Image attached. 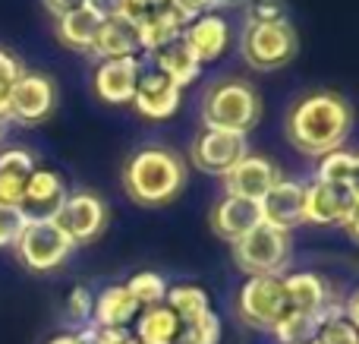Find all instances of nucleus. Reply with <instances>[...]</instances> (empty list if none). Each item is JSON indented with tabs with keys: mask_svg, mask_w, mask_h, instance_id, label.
<instances>
[{
	"mask_svg": "<svg viewBox=\"0 0 359 344\" xmlns=\"http://www.w3.org/2000/svg\"><path fill=\"white\" fill-rule=\"evenodd\" d=\"M353 130V107L337 92H309L287 114V136L293 149L309 158H325L344 149Z\"/></svg>",
	"mask_w": 359,
	"mask_h": 344,
	"instance_id": "f257e3e1",
	"label": "nucleus"
},
{
	"mask_svg": "<svg viewBox=\"0 0 359 344\" xmlns=\"http://www.w3.org/2000/svg\"><path fill=\"white\" fill-rule=\"evenodd\" d=\"M186 183V164L177 152L149 145L130 155L123 164V190L136 206L158 209L174 202L183 193Z\"/></svg>",
	"mask_w": 359,
	"mask_h": 344,
	"instance_id": "f03ea898",
	"label": "nucleus"
},
{
	"mask_svg": "<svg viewBox=\"0 0 359 344\" xmlns=\"http://www.w3.org/2000/svg\"><path fill=\"white\" fill-rule=\"evenodd\" d=\"M262 120V98L246 79H221L202 98L205 130H227L246 136Z\"/></svg>",
	"mask_w": 359,
	"mask_h": 344,
	"instance_id": "7ed1b4c3",
	"label": "nucleus"
},
{
	"mask_svg": "<svg viewBox=\"0 0 359 344\" xmlns=\"http://www.w3.org/2000/svg\"><path fill=\"white\" fill-rule=\"evenodd\" d=\"M297 29L290 19L280 22H246L240 35V54L252 70L271 73L297 57Z\"/></svg>",
	"mask_w": 359,
	"mask_h": 344,
	"instance_id": "20e7f679",
	"label": "nucleus"
},
{
	"mask_svg": "<svg viewBox=\"0 0 359 344\" xmlns=\"http://www.w3.org/2000/svg\"><path fill=\"white\" fill-rule=\"evenodd\" d=\"M236 313L255 332H274L280 319L290 313L284 291V278L280 275H252L240 288L236 297Z\"/></svg>",
	"mask_w": 359,
	"mask_h": 344,
	"instance_id": "39448f33",
	"label": "nucleus"
},
{
	"mask_svg": "<svg viewBox=\"0 0 359 344\" xmlns=\"http://www.w3.org/2000/svg\"><path fill=\"white\" fill-rule=\"evenodd\" d=\"M290 259V234L278 227L259 225L233 244V263L249 278L252 275H280Z\"/></svg>",
	"mask_w": 359,
	"mask_h": 344,
	"instance_id": "423d86ee",
	"label": "nucleus"
},
{
	"mask_svg": "<svg viewBox=\"0 0 359 344\" xmlns=\"http://www.w3.org/2000/svg\"><path fill=\"white\" fill-rule=\"evenodd\" d=\"M13 250L29 272H54L69 259L73 240L54 225V218H29Z\"/></svg>",
	"mask_w": 359,
	"mask_h": 344,
	"instance_id": "0eeeda50",
	"label": "nucleus"
},
{
	"mask_svg": "<svg viewBox=\"0 0 359 344\" xmlns=\"http://www.w3.org/2000/svg\"><path fill=\"white\" fill-rule=\"evenodd\" d=\"M50 218L73 240V246H79V244H92V240H98L104 234L111 212H107V202L98 193L82 190V193H67V199L60 202V209Z\"/></svg>",
	"mask_w": 359,
	"mask_h": 344,
	"instance_id": "6e6552de",
	"label": "nucleus"
},
{
	"mask_svg": "<svg viewBox=\"0 0 359 344\" xmlns=\"http://www.w3.org/2000/svg\"><path fill=\"white\" fill-rule=\"evenodd\" d=\"M57 105V88L54 82L48 79L44 73H25L16 79V86L10 88L4 101V111H6V120L13 124H22V126H35L41 120L50 117Z\"/></svg>",
	"mask_w": 359,
	"mask_h": 344,
	"instance_id": "1a4fd4ad",
	"label": "nucleus"
},
{
	"mask_svg": "<svg viewBox=\"0 0 359 344\" xmlns=\"http://www.w3.org/2000/svg\"><path fill=\"white\" fill-rule=\"evenodd\" d=\"M246 155H249L246 136L227 133V130H202L192 139V149H189V161L202 174H211V177H224Z\"/></svg>",
	"mask_w": 359,
	"mask_h": 344,
	"instance_id": "9d476101",
	"label": "nucleus"
},
{
	"mask_svg": "<svg viewBox=\"0 0 359 344\" xmlns=\"http://www.w3.org/2000/svg\"><path fill=\"white\" fill-rule=\"evenodd\" d=\"M356 196L350 193V187H337V183H325V180H312L306 183V202H303V218L306 225H318V227H331L347 221L350 209H353Z\"/></svg>",
	"mask_w": 359,
	"mask_h": 344,
	"instance_id": "9b49d317",
	"label": "nucleus"
},
{
	"mask_svg": "<svg viewBox=\"0 0 359 344\" xmlns=\"http://www.w3.org/2000/svg\"><path fill=\"white\" fill-rule=\"evenodd\" d=\"M278 180H280L278 164L249 152L233 171L224 174V190H227V196H240V199H249V202H262L268 193H271V187Z\"/></svg>",
	"mask_w": 359,
	"mask_h": 344,
	"instance_id": "f8f14e48",
	"label": "nucleus"
},
{
	"mask_svg": "<svg viewBox=\"0 0 359 344\" xmlns=\"http://www.w3.org/2000/svg\"><path fill=\"white\" fill-rule=\"evenodd\" d=\"M145 63L142 57H117V60H101L95 70V92L107 105H133L139 76Z\"/></svg>",
	"mask_w": 359,
	"mask_h": 344,
	"instance_id": "ddd939ff",
	"label": "nucleus"
},
{
	"mask_svg": "<svg viewBox=\"0 0 359 344\" xmlns=\"http://www.w3.org/2000/svg\"><path fill=\"white\" fill-rule=\"evenodd\" d=\"M180 98H183V88L151 67V70H142V76H139L136 95H133V107L149 120H168L177 114Z\"/></svg>",
	"mask_w": 359,
	"mask_h": 344,
	"instance_id": "4468645a",
	"label": "nucleus"
},
{
	"mask_svg": "<svg viewBox=\"0 0 359 344\" xmlns=\"http://www.w3.org/2000/svg\"><path fill=\"white\" fill-rule=\"evenodd\" d=\"M303 202H306V187L297 180H284L280 177L271 187V193L259 202L262 206V225L278 227V231L290 234L299 225H306L303 218Z\"/></svg>",
	"mask_w": 359,
	"mask_h": 344,
	"instance_id": "2eb2a0df",
	"label": "nucleus"
},
{
	"mask_svg": "<svg viewBox=\"0 0 359 344\" xmlns=\"http://www.w3.org/2000/svg\"><path fill=\"white\" fill-rule=\"evenodd\" d=\"M183 41L202 67L211 60H221L230 48V22L221 13H202L183 29Z\"/></svg>",
	"mask_w": 359,
	"mask_h": 344,
	"instance_id": "dca6fc26",
	"label": "nucleus"
},
{
	"mask_svg": "<svg viewBox=\"0 0 359 344\" xmlns=\"http://www.w3.org/2000/svg\"><path fill=\"white\" fill-rule=\"evenodd\" d=\"M67 199V183L57 171L50 168H35L32 177L25 180V196H22V212L29 218H50Z\"/></svg>",
	"mask_w": 359,
	"mask_h": 344,
	"instance_id": "f3484780",
	"label": "nucleus"
},
{
	"mask_svg": "<svg viewBox=\"0 0 359 344\" xmlns=\"http://www.w3.org/2000/svg\"><path fill=\"white\" fill-rule=\"evenodd\" d=\"M262 225V206L259 202L240 199V196H224L211 212V227L217 237L236 244L240 237H246L252 227Z\"/></svg>",
	"mask_w": 359,
	"mask_h": 344,
	"instance_id": "a211bd4d",
	"label": "nucleus"
},
{
	"mask_svg": "<svg viewBox=\"0 0 359 344\" xmlns=\"http://www.w3.org/2000/svg\"><path fill=\"white\" fill-rule=\"evenodd\" d=\"M139 22L126 13L114 19H101V29L95 35L92 54L101 60H117V57H139Z\"/></svg>",
	"mask_w": 359,
	"mask_h": 344,
	"instance_id": "6ab92c4d",
	"label": "nucleus"
},
{
	"mask_svg": "<svg viewBox=\"0 0 359 344\" xmlns=\"http://www.w3.org/2000/svg\"><path fill=\"white\" fill-rule=\"evenodd\" d=\"M183 29H186V19L180 16L174 6L170 4L155 6V10H149L142 16V22H139V48L151 57L155 51L180 41V38H183Z\"/></svg>",
	"mask_w": 359,
	"mask_h": 344,
	"instance_id": "aec40b11",
	"label": "nucleus"
},
{
	"mask_svg": "<svg viewBox=\"0 0 359 344\" xmlns=\"http://www.w3.org/2000/svg\"><path fill=\"white\" fill-rule=\"evenodd\" d=\"M284 278V291H287V303L297 313H312L322 316L331 307V291L328 282L316 272H293V275H280Z\"/></svg>",
	"mask_w": 359,
	"mask_h": 344,
	"instance_id": "412c9836",
	"label": "nucleus"
},
{
	"mask_svg": "<svg viewBox=\"0 0 359 344\" xmlns=\"http://www.w3.org/2000/svg\"><path fill=\"white\" fill-rule=\"evenodd\" d=\"M139 303L126 291V284H111L95 297L92 310V326L95 329H130L139 316Z\"/></svg>",
	"mask_w": 359,
	"mask_h": 344,
	"instance_id": "4be33fe9",
	"label": "nucleus"
},
{
	"mask_svg": "<svg viewBox=\"0 0 359 344\" xmlns=\"http://www.w3.org/2000/svg\"><path fill=\"white\" fill-rule=\"evenodd\" d=\"M180 332H183V322L177 319L168 303L139 310L136 322H133V338L139 344H177Z\"/></svg>",
	"mask_w": 359,
	"mask_h": 344,
	"instance_id": "5701e85b",
	"label": "nucleus"
},
{
	"mask_svg": "<svg viewBox=\"0 0 359 344\" xmlns=\"http://www.w3.org/2000/svg\"><path fill=\"white\" fill-rule=\"evenodd\" d=\"M151 60H155V70H158V73H164L168 79H174L180 88L192 86V82L202 76V63H198L196 54L186 48L183 38H180V41H174V44H168V48L155 51V54H151Z\"/></svg>",
	"mask_w": 359,
	"mask_h": 344,
	"instance_id": "b1692460",
	"label": "nucleus"
},
{
	"mask_svg": "<svg viewBox=\"0 0 359 344\" xmlns=\"http://www.w3.org/2000/svg\"><path fill=\"white\" fill-rule=\"evenodd\" d=\"M98 29H101V19L95 16L88 6L73 10V13H67V16L57 19V38H60L67 48L86 51V54H92V44H95Z\"/></svg>",
	"mask_w": 359,
	"mask_h": 344,
	"instance_id": "393cba45",
	"label": "nucleus"
},
{
	"mask_svg": "<svg viewBox=\"0 0 359 344\" xmlns=\"http://www.w3.org/2000/svg\"><path fill=\"white\" fill-rule=\"evenodd\" d=\"M334 313H344V303H331L328 310H325L322 316H312V313H297V310H290V313L284 316V319L274 326V338H278V344H309L312 338H316L318 326H322L328 316Z\"/></svg>",
	"mask_w": 359,
	"mask_h": 344,
	"instance_id": "a878e982",
	"label": "nucleus"
},
{
	"mask_svg": "<svg viewBox=\"0 0 359 344\" xmlns=\"http://www.w3.org/2000/svg\"><path fill=\"white\" fill-rule=\"evenodd\" d=\"M164 303L174 310V316L183 322V326H189V322H198L202 316L211 313L208 294H205L198 284H174V288H168V297H164Z\"/></svg>",
	"mask_w": 359,
	"mask_h": 344,
	"instance_id": "bb28decb",
	"label": "nucleus"
},
{
	"mask_svg": "<svg viewBox=\"0 0 359 344\" xmlns=\"http://www.w3.org/2000/svg\"><path fill=\"white\" fill-rule=\"evenodd\" d=\"M126 291L133 294V300L139 303V307H155V303H164V297H168V288L170 284L164 282L158 272H136V275L130 278V282H123Z\"/></svg>",
	"mask_w": 359,
	"mask_h": 344,
	"instance_id": "cd10ccee",
	"label": "nucleus"
},
{
	"mask_svg": "<svg viewBox=\"0 0 359 344\" xmlns=\"http://www.w3.org/2000/svg\"><path fill=\"white\" fill-rule=\"evenodd\" d=\"M353 155H356V152H347V149L328 152V155H325L322 161H318V174H316V180L337 183V187H347L350 171H353Z\"/></svg>",
	"mask_w": 359,
	"mask_h": 344,
	"instance_id": "c85d7f7f",
	"label": "nucleus"
},
{
	"mask_svg": "<svg viewBox=\"0 0 359 344\" xmlns=\"http://www.w3.org/2000/svg\"><path fill=\"white\" fill-rule=\"evenodd\" d=\"M309 344H359V332L344 319V313H334L318 326L316 338Z\"/></svg>",
	"mask_w": 359,
	"mask_h": 344,
	"instance_id": "c756f323",
	"label": "nucleus"
},
{
	"mask_svg": "<svg viewBox=\"0 0 359 344\" xmlns=\"http://www.w3.org/2000/svg\"><path fill=\"white\" fill-rule=\"evenodd\" d=\"M63 310H67V319L76 326V332L86 326H92V310H95V294L88 288H73L67 294V303H63Z\"/></svg>",
	"mask_w": 359,
	"mask_h": 344,
	"instance_id": "7c9ffc66",
	"label": "nucleus"
},
{
	"mask_svg": "<svg viewBox=\"0 0 359 344\" xmlns=\"http://www.w3.org/2000/svg\"><path fill=\"white\" fill-rule=\"evenodd\" d=\"M35 168H38V161L29 149H19V145H13V149H0V174L29 180Z\"/></svg>",
	"mask_w": 359,
	"mask_h": 344,
	"instance_id": "2f4dec72",
	"label": "nucleus"
},
{
	"mask_svg": "<svg viewBox=\"0 0 359 344\" xmlns=\"http://www.w3.org/2000/svg\"><path fill=\"white\" fill-rule=\"evenodd\" d=\"M177 344H221V319L208 313L198 322H189V326H183Z\"/></svg>",
	"mask_w": 359,
	"mask_h": 344,
	"instance_id": "473e14b6",
	"label": "nucleus"
},
{
	"mask_svg": "<svg viewBox=\"0 0 359 344\" xmlns=\"http://www.w3.org/2000/svg\"><path fill=\"white\" fill-rule=\"evenodd\" d=\"M25 225H29V215H25L22 209H0V250L16 246Z\"/></svg>",
	"mask_w": 359,
	"mask_h": 344,
	"instance_id": "72a5a7b5",
	"label": "nucleus"
},
{
	"mask_svg": "<svg viewBox=\"0 0 359 344\" xmlns=\"http://www.w3.org/2000/svg\"><path fill=\"white\" fill-rule=\"evenodd\" d=\"M287 16V0H246V22H280Z\"/></svg>",
	"mask_w": 359,
	"mask_h": 344,
	"instance_id": "f704fd0d",
	"label": "nucleus"
},
{
	"mask_svg": "<svg viewBox=\"0 0 359 344\" xmlns=\"http://www.w3.org/2000/svg\"><path fill=\"white\" fill-rule=\"evenodd\" d=\"M19 76H22V67H19V60L10 54V51L0 48V107H4L6 95H10L13 86H16Z\"/></svg>",
	"mask_w": 359,
	"mask_h": 344,
	"instance_id": "c9c22d12",
	"label": "nucleus"
},
{
	"mask_svg": "<svg viewBox=\"0 0 359 344\" xmlns=\"http://www.w3.org/2000/svg\"><path fill=\"white\" fill-rule=\"evenodd\" d=\"M86 6L95 13L98 19H114L126 10V0H86Z\"/></svg>",
	"mask_w": 359,
	"mask_h": 344,
	"instance_id": "e433bc0d",
	"label": "nucleus"
},
{
	"mask_svg": "<svg viewBox=\"0 0 359 344\" xmlns=\"http://www.w3.org/2000/svg\"><path fill=\"white\" fill-rule=\"evenodd\" d=\"M48 344H95L92 341V326L79 329V332H67V335H54Z\"/></svg>",
	"mask_w": 359,
	"mask_h": 344,
	"instance_id": "4c0bfd02",
	"label": "nucleus"
},
{
	"mask_svg": "<svg viewBox=\"0 0 359 344\" xmlns=\"http://www.w3.org/2000/svg\"><path fill=\"white\" fill-rule=\"evenodd\" d=\"M44 6H48V10L60 19V16H67V13H73V10H82V6H86V0H44Z\"/></svg>",
	"mask_w": 359,
	"mask_h": 344,
	"instance_id": "58836bf2",
	"label": "nucleus"
},
{
	"mask_svg": "<svg viewBox=\"0 0 359 344\" xmlns=\"http://www.w3.org/2000/svg\"><path fill=\"white\" fill-rule=\"evenodd\" d=\"M344 319H347L350 326H353L356 332H359V288L347 297V303H344Z\"/></svg>",
	"mask_w": 359,
	"mask_h": 344,
	"instance_id": "ea45409f",
	"label": "nucleus"
},
{
	"mask_svg": "<svg viewBox=\"0 0 359 344\" xmlns=\"http://www.w3.org/2000/svg\"><path fill=\"white\" fill-rule=\"evenodd\" d=\"M344 227H347V234L359 244V199H353V209H350L347 221H344Z\"/></svg>",
	"mask_w": 359,
	"mask_h": 344,
	"instance_id": "a19ab883",
	"label": "nucleus"
},
{
	"mask_svg": "<svg viewBox=\"0 0 359 344\" xmlns=\"http://www.w3.org/2000/svg\"><path fill=\"white\" fill-rule=\"evenodd\" d=\"M233 6H246V0H208V10L217 13V10H233Z\"/></svg>",
	"mask_w": 359,
	"mask_h": 344,
	"instance_id": "79ce46f5",
	"label": "nucleus"
},
{
	"mask_svg": "<svg viewBox=\"0 0 359 344\" xmlns=\"http://www.w3.org/2000/svg\"><path fill=\"white\" fill-rule=\"evenodd\" d=\"M347 187H350V193L359 199V152L353 155V171H350V180H347Z\"/></svg>",
	"mask_w": 359,
	"mask_h": 344,
	"instance_id": "37998d69",
	"label": "nucleus"
},
{
	"mask_svg": "<svg viewBox=\"0 0 359 344\" xmlns=\"http://www.w3.org/2000/svg\"><path fill=\"white\" fill-rule=\"evenodd\" d=\"M130 4L142 6V10H155V6H164V4H170V0H130Z\"/></svg>",
	"mask_w": 359,
	"mask_h": 344,
	"instance_id": "c03bdc74",
	"label": "nucleus"
},
{
	"mask_svg": "<svg viewBox=\"0 0 359 344\" xmlns=\"http://www.w3.org/2000/svg\"><path fill=\"white\" fill-rule=\"evenodd\" d=\"M6 124H10V120H6V111H4V107H0V136H4V130H6Z\"/></svg>",
	"mask_w": 359,
	"mask_h": 344,
	"instance_id": "a18cd8bd",
	"label": "nucleus"
}]
</instances>
